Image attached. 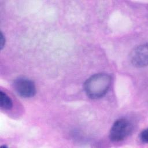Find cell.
I'll return each mask as SVG.
<instances>
[{"label":"cell","mask_w":148,"mask_h":148,"mask_svg":"<svg viewBox=\"0 0 148 148\" xmlns=\"http://www.w3.org/2000/svg\"><path fill=\"white\" fill-rule=\"evenodd\" d=\"M111 82L112 78L110 75L106 73L95 74L89 77L85 82V92L90 98H100L107 92Z\"/></svg>","instance_id":"6da1fadb"},{"label":"cell","mask_w":148,"mask_h":148,"mask_svg":"<svg viewBox=\"0 0 148 148\" xmlns=\"http://www.w3.org/2000/svg\"><path fill=\"white\" fill-rule=\"evenodd\" d=\"M132 126L127 119H120L116 120L113 124L109 133V138L113 142L124 140L131 132Z\"/></svg>","instance_id":"7a4b0ae2"},{"label":"cell","mask_w":148,"mask_h":148,"mask_svg":"<svg viewBox=\"0 0 148 148\" xmlns=\"http://www.w3.org/2000/svg\"><path fill=\"white\" fill-rule=\"evenodd\" d=\"M13 86L16 92L21 97H32L36 92L34 82L28 79L19 78L14 81Z\"/></svg>","instance_id":"3957f363"},{"label":"cell","mask_w":148,"mask_h":148,"mask_svg":"<svg viewBox=\"0 0 148 148\" xmlns=\"http://www.w3.org/2000/svg\"><path fill=\"white\" fill-rule=\"evenodd\" d=\"M130 60L132 64L136 67L146 66L148 61L147 44L135 47L130 54Z\"/></svg>","instance_id":"277c9868"},{"label":"cell","mask_w":148,"mask_h":148,"mask_svg":"<svg viewBox=\"0 0 148 148\" xmlns=\"http://www.w3.org/2000/svg\"><path fill=\"white\" fill-rule=\"evenodd\" d=\"M0 102L1 108L5 110H9L12 108L13 103L10 98L5 92H0Z\"/></svg>","instance_id":"5b68a950"},{"label":"cell","mask_w":148,"mask_h":148,"mask_svg":"<svg viewBox=\"0 0 148 148\" xmlns=\"http://www.w3.org/2000/svg\"><path fill=\"white\" fill-rule=\"evenodd\" d=\"M140 138L142 142L143 143H147V129H145L143 130L140 135Z\"/></svg>","instance_id":"8992f818"},{"label":"cell","mask_w":148,"mask_h":148,"mask_svg":"<svg viewBox=\"0 0 148 148\" xmlns=\"http://www.w3.org/2000/svg\"><path fill=\"white\" fill-rule=\"evenodd\" d=\"M4 45H5V38H3V36L2 34L1 33V49H2Z\"/></svg>","instance_id":"52a82bcc"}]
</instances>
